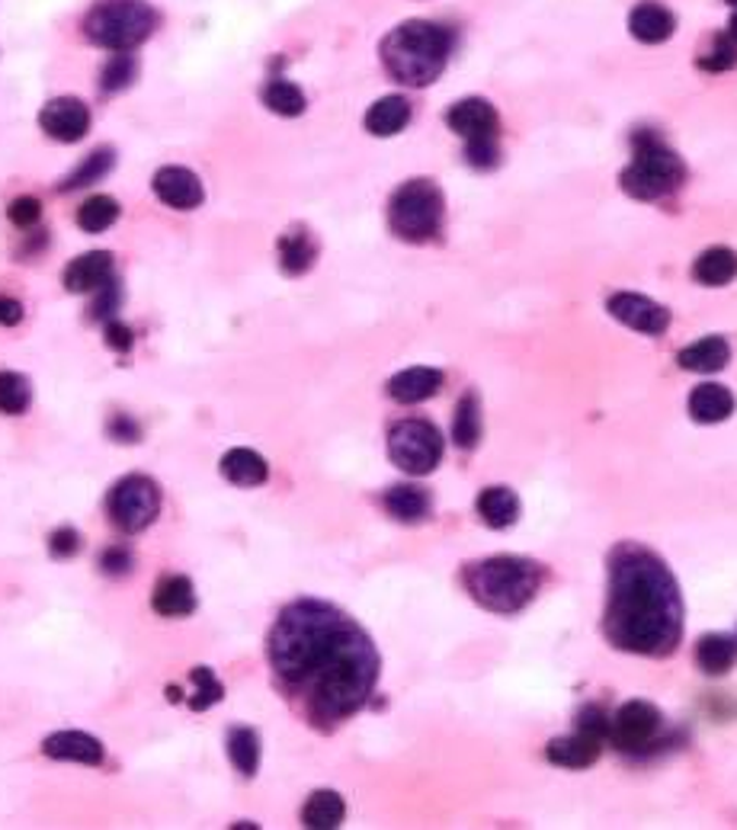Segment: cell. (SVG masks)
<instances>
[{
	"instance_id": "1",
	"label": "cell",
	"mask_w": 737,
	"mask_h": 830,
	"mask_svg": "<svg viewBox=\"0 0 737 830\" xmlns=\"http://www.w3.org/2000/svg\"><path fill=\"white\" fill-rule=\"evenodd\" d=\"M267 657L276 687L318 728H336L356 715L379 684L372 638L321 600H295L279 613Z\"/></svg>"
},
{
	"instance_id": "2",
	"label": "cell",
	"mask_w": 737,
	"mask_h": 830,
	"mask_svg": "<svg viewBox=\"0 0 737 830\" xmlns=\"http://www.w3.org/2000/svg\"><path fill=\"white\" fill-rule=\"evenodd\" d=\"M603 631L612 648L668 657L683 638V597L668 561L638 542L609 552Z\"/></svg>"
},
{
	"instance_id": "3",
	"label": "cell",
	"mask_w": 737,
	"mask_h": 830,
	"mask_svg": "<svg viewBox=\"0 0 737 830\" xmlns=\"http://www.w3.org/2000/svg\"><path fill=\"white\" fill-rule=\"evenodd\" d=\"M462 584L478 606L500 616H513L536 600L542 587V564L520 554H494L466 564Z\"/></svg>"
},
{
	"instance_id": "4",
	"label": "cell",
	"mask_w": 737,
	"mask_h": 830,
	"mask_svg": "<svg viewBox=\"0 0 737 830\" xmlns=\"http://www.w3.org/2000/svg\"><path fill=\"white\" fill-rule=\"evenodd\" d=\"M453 52V33L430 20H407L382 42V65L407 87L433 84Z\"/></svg>"
},
{
	"instance_id": "5",
	"label": "cell",
	"mask_w": 737,
	"mask_h": 830,
	"mask_svg": "<svg viewBox=\"0 0 737 830\" xmlns=\"http://www.w3.org/2000/svg\"><path fill=\"white\" fill-rule=\"evenodd\" d=\"M686 180V164L658 136H635V157L622 170V190L632 200L655 203L676 193Z\"/></svg>"
},
{
	"instance_id": "6",
	"label": "cell",
	"mask_w": 737,
	"mask_h": 830,
	"mask_svg": "<svg viewBox=\"0 0 737 830\" xmlns=\"http://www.w3.org/2000/svg\"><path fill=\"white\" fill-rule=\"evenodd\" d=\"M157 29V13L144 0H106L84 20V33L93 46L113 52H132Z\"/></svg>"
},
{
	"instance_id": "7",
	"label": "cell",
	"mask_w": 737,
	"mask_h": 830,
	"mask_svg": "<svg viewBox=\"0 0 737 830\" xmlns=\"http://www.w3.org/2000/svg\"><path fill=\"white\" fill-rule=\"evenodd\" d=\"M443 215H446V200L433 180H407L395 190L389 203L392 231L410 244H423L436 238L443 228Z\"/></svg>"
},
{
	"instance_id": "8",
	"label": "cell",
	"mask_w": 737,
	"mask_h": 830,
	"mask_svg": "<svg viewBox=\"0 0 737 830\" xmlns=\"http://www.w3.org/2000/svg\"><path fill=\"white\" fill-rule=\"evenodd\" d=\"M389 456L407 475H430L443 459V433L423 417H407L389 433Z\"/></svg>"
},
{
	"instance_id": "9",
	"label": "cell",
	"mask_w": 737,
	"mask_h": 830,
	"mask_svg": "<svg viewBox=\"0 0 737 830\" xmlns=\"http://www.w3.org/2000/svg\"><path fill=\"white\" fill-rule=\"evenodd\" d=\"M106 513L113 526H119L123 533H141L161 513V487L144 475H129L119 485H113L106 497Z\"/></svg>"
},
{
	"instance_id": "10",
	"label": "cell",
	"mask_w": 737,
	"mask_h": 830,
	"mask_svg": "<svg viewBox=\"0 0 737 830\" xmlns=\"http://www.w3.org/2000/svg\"><path fill=\"white\" fill-rule=\"evenodd\" d=\"M661 731H664V715L651 702L632 699L609 718L606 741H612L622 754H641L661 741Z\"/></svg>"
},
{
	"instance_id": "11",
	"label": "cell",
	"mask_w": 737,
	"mask_h": 830,
	"mask_svg": "<svg viewBox=\"0 0 737 830\" xmlns=\"http://www.w3.org/2000/svg\"><path fill=\"white\" fill-rule=\"evenodd\" d=\"M609 315L615 321H622L632 331H641L648 337H658L671 328V311L658 302H651L648 295H635V292H619L606 302Z\"/></svg>"
},
{
	"instance_id": "12",
	"label": "cell",
	"mask_w": 737,
	"mask_h": 830,
	"mask_svg": "<svg viewBox=\"0 0 737 830\" xmlns=\"http://www.w3.org/2000/svg\"><path fill=\"white\" fill-rule=\"evenodd\" d=\"M39 126L49 139L55 141H80L90 129V110L84 100L77 97H59V100H49L39 113Z\"/></svg>"
},
{
	"instance_id": "13",
	"label": "cell",
	"mask_w": 737,
	"mask_h": 830,
	"mask_svg": "<svg viewBox=\"0 0 737 830\" xmlns=\"http://www.w3.org/2000/svg\"><path fill=\"white\" fill-rule=\"evenodd\" d=\"M446 126L462 136L466 141L478 139H497V129H500V119H497V110L481 100V97H469V100H459L449 113H446Z\"/></svg>"
},
{
	"instance_id": "14",
	"label": "cell",
	"mask_w": 737,
	"mask_h": 830,
	"mask_svg": "<svg viewBox=\"0 0 737 830\" xmlns=\"http://www.w3.org/2000/svg\"><path fill=\"white\" fill-rule=\"evenodd\" d=\"M154 187V196L170 208H180V212H190V208L202 206L205 193H202V180L187 170V167H161L151 180Z\"/></svg>"
},
{
	"instance_id": "15",
	"label": "cell",
	"mask_w": 737,
	"mask_h": 830,
	"mask_svg": "<svg viewBox=\"0 0 737 830\" xmlns=\"http://www.w3.org/2000/svg\"><path fill=\"white\" fill-rule=\"evenodd\" d=\"M600 751H603V738L594 735V731L577 728L568 738L548 741L545 757L555 763V766H564V769H587V766H594V763L600 761Z\"/></svg>"
},
{
	"instance_id": "16",
	"label": "cell",
	"mask_w": 737,
	"mask_h": 830,
	"mask_svg": "<svg viewBox=\"0 0 737 830\" xmlns=\"http://www.w3.org/2000/svg\"><path fill=\"white\" fill-rule=\"evenodd\" d=\"M65 289L74 295L84 292H97L113 279V254L110 251H90L80 254L77 260H71L65 270Z\"/></svg>"
},
{
	"instance_id": "17",
	"label": "cell",
	"mask_w": 737,
	"mask_h": 830,
	"mask_svg": "<svg viewBox=\"0 0 737 830\" xmlns=\"http://www.w3.org/2000/svg\"><path fill=\"white\" fill-rule=\"evenodd\" d=\"M276 251H279V267H282L285 277H302V273H308V270L315 267V260H318V241H315V234H312L305 225L289 228V231L279 238Z\"/></svg>"
},
{
	"instance_id": "18",
	"label": "cell",
	"mask_w": 737,
	"mask_h": 830,
	"mask_svg": "<svg viewBox=\"0 0 737 830\" xmlns=\"http://www.w3.org/2000/svg\"><path fill=\"white\" fill-rule=\"evenodd\" d=\"M628 29H632V36H635L638 42H645V46H658V42H668V39L673 36V29H676V16H673L664 3H658V0H645V3H638V7L628 13Z\"/></svg>"
},
{
	"instance_id": "19",
	"label": "cell",
	"mask_w": 737,
	"mask_h": 830,
	"mask_svg": "<svg viewBox=\"0 0 737 830\" xmlns=\"http://www.w3.org/2000/svg\"><path fill=\"white\" fill-rule=\"evenodd\" d=\"M42 754L52 757V761L100 766L103 763V744L97 738L84 735V731H59V735H49L42 741Z\"/></svg>"
},
{
	"instance_id": "20",
	"label": "cell",
	"mask_w": 737,
	"mask_h": 830,
	"mask_svg": "<svg viewBox=\"0 0 737 830\" xmlns=\"http://www.w3.org/2000/svg\"><path fill=\"white\" fill-rule=\"evenodd\" d=\"M440 388H443V372L433 369V366L404 369V372H398V375L389 382V395H392L398 405H420V401L433 398Z\"/></svg>"
},
{
	"instance_id": "21",
	"label": "cell",
	"mask_w": 737,
	"mask_h": 830,
	"mask_svg": "<svg viewBox=\"0 0 737 830\" xmlns=\"http://www.w3.org/2000/svg\"><path fill=\"white\" fill-rule=\"evenodd\" d=\"M151 606L157 616L164 620H183L196 610V590L190 584V577H180V574H170L164 577L157 587H154V597H151Z\"/></svg>"
},
{
	"instance_id": "22",
	"label": "cell",
	"mask_w": 737,
	"mask_h": 830,
	"mask_svg": "<svg viewBox=\"0 0 737 830\" xmlns=\"http://www.w3.org/2000/svg\"><path fill=\"white\" fill-rule=\"evenodd\" d=\"M474 507H478L481 523L491 526V529H507V526H513L520 520V497H517V490H510V487L504 485L484 487L478 494Z\"/></svg>"
},
{
	"instance_id": "23",
	"label": "cell",
	"mask_w": 737,
	"mask_h": 830,
	"mask_svg": "<svg viewBox=\"0 0 737 830\" xmlns=\"http://www.w3.org/2000/svg\"><path fill=\"white\" fill-rule=\"evenodd\" d=\"M696 664L702 674L709 677H725L737 664V638L725 635V631H712L702 635L696 644Z\"/></svg>"
},
{
	"instance_id": "24",
	"label": "cell",
	"mask_w": 737,
	"mask_h": 830,
	"mask_svg": "<svg viewBox=\"0 0 737 830\" xmlns=\"http://www.w3.org/2000/svg\"><path fill=\"white\" fill-rule=\"evenodd\" d=\"M735 414V395L725 385L706 382L689 395V417L696 423H722Z\"/></svg>"
},
{
	"instance_id": "25",
	"label": "cell",
	"mask_w": 737,
	"mask_h": 830,
	"mask_svg": "<svg viewBox=\"0 0 737 830\" xmlns=\"http://www.w3.org/2000/svg\"><path fill=\"white\" fill-rule=\"evenodd\" d=\"M221 475L238 487H261L269 478L267 459L254 449H231L221 456Z\"/></svg>"
},
{
	"instance_id": "26",
	"label": "cell",
	"mask_w": 737,
	"mask_h": 830,
	"mask_svg": "<svg viewBox=\"0 0 737 830\" xmlns=\"http://www.w3.org/2000/svg\"><path fill=\"white\" fill-rule=\"evenodd\" d=\"M728 359H732V346H728L725 337H702V341L689 344L686 349H679V356H676V362L686 372H702V375L725 369Z\"/></svg>"
},
{
	"instance_id": "27",
	"label": "cell",
	"mask_w": 737,
	"mask_h": 830,
	"mask_svg": "<svg viewBox=\"0 0 737 830\" xmlns=\"http://www.w3.org/2000/svg\"><path fill=\"white\" fill-rule=\"evenodd\" d=\"M407 123H410V103L404 97H382L366 113V129L379 139L398 136Z\"/></svg>"
},
{
	"instance_id": "28",
	"label": "cell",
	"mask_w": 737,
	"mask_h": 830,
	"mask_svg": "<svg viewBox=\"0 0 737 830\" xmlns=\"http://www.w3.org/2000/svg\"><path fill=\"white\" fill-rule=\"evenodd\" d=\"M382 503L398 523H420L430 513V494L420 485H395L392 490H385Z\"/></svg>"
},
{
	"instance_id": "29",
	"label": "cell",
	"mask_w": 737,
	"mask_h": 830,
	"mask_svg": "<svg viewBox=\"0 0 737 830\" xmlns=\"http://www.w3.org/2000/svg\"><path fill=\"white\" fill-rule=\"evenodd\" d=\"M343 818H346V805H343V799H340L336 792H331V789L315 792V795L305 802V808H302V825L312 830L340 828Z\"/></svg>"
},
{
	"instance_id": "30",
	"label": "cell",
	"mask_w": 737,
	"mask_h": 830,
	"mask_svg": "<svg viewBox=\"0 0 737 830\" xmlns=\"http://www.w3.org/2000/svg\"><path fill=\"white\" fill-rule=\"evenodd\" d=\"M228 757L241 776H257L261 769V735L247 725H234L228 731Z\"/></svg>"
},
{
	"instance_id": "31",
	"label": "cell",
	"mask_w": 737,
	"mask_h": 830,
	"mask_svg": "<svg viewBox=\"0 0 737 830\" xmlns=\"http://www.w3.org/2000/svg\"><path fill=\"white\" fill-rule=\"evenodd\" d=\"M692 277L702 285H728L737 277V254L732 247H709L692 264Z\"/></svg>"
},
{
	"instance_id": "32",
	"label": "cell",
	"mask_w": 737,
	"mask_h": 830,
	"mask_svg": "<svg viewBox=\"0 0 737 830\" xmlns=\"http://www.w3.org/2000/svg\"><path fill=\"white\" fill-rule=\"evenodd\" d=\"M453 439L459 449H474L481 439V401L478 395L469 392L459 398L456 405V417H453Z\"/></svg>"
},
{
	"instance_id": "33",
	"label": "cell",
	"mask_w": 737,
	"mask_h": 830,
	"mask_svg": "<svg viewBox=\"0 0 737 830\" xmlns=\"http://www.w3.org/2000/svg\"><path fill=\"white\" fill-rule=\"evenodd\" d=\"M264 103L267 110H272L276 116H302L305 113V93L292 84V80H282V77H272L267 87H264Z\"/></svg>"
},
{
	"instance_id": "34",
	"label": "cell",
	"mask_w": 737,
	"mask_h": 830,
	"mask_svg": "<svg viewBox=\"0 0 737 830\" xmlns=\"http://www.w3.org/2000/svg\"><path fill=\"white\" fill-rule=\"evenodd\" d=\"M119 218V203L113 196H90L84 206L77 208V225L90 234H100L106 228H113Z\"/></svg>"
},
{
	"instance_id": "35",
	"label": "cell",
	"mask_w": 737,
	"mask_h": 830,
	"mask_svg": "<svg viewBox=\"0 0 737 830\" xmlns=\"http://www.w3.org/2000/svg\"><path fill=\"white\" fill-rule=\"evenodd\" d=\"M33 401V385L20 372H0V414H26Z\"/></svg>"
},
{
	"instance_id": "36",
	"label": "cell",
	"mask_w": 737,
	"mask_h": 830,
	"mask_svg": "<svg viewBox=\"0 0 737 830\" xmlns=\"http://www.w3.org/2000/svg\"><path fill=\"white\" fill-rule=\"evenodd\" d=\"M110 167H113V151H110V148H100V151H93V154H87V157L80 161V167L62 183V190H80V187H87V183H97L100 177L110 174Z\"/></svg>"
},
{
	"instance_id": "37",
	"label": "cell",
	"mask_w": 737,
	"mask_h": 830,
	"mask_svg": "<svg viewBox=\"0 0 737 830\" xmlns=\"http://www.w3.org/2000/svg\"><path fill=\"white\" fill-rule=\"evenodd\" d=\"M138 74V62H135L132 52H116L106 65H103V74H100V87L103 93H119L126 90Z\"/></svg>"
},
{
	"instance_id": "38",
	"label": "cell",
	"mask_w": 737,
	"mask_h": 830,
	"mask_svg": "<svg viewBox=\"0 0 737 830\" xmlns=\"http://www.w3.org/2000/svg\"><path fill=\"white\" fill-rule=\"evenodd\" d=\"M190 680H193L190 708L205 712V708H212L215 702H221V699H225V687L218 684V677H215V671H212V667H193V671H190Z\"/></svg>"
},
{
	"instance_id": "39",
	"label": "cell",
	"mask_w": 737,
	"mask_h": 830,
	"mask_svg": "<svg viewBox=\"0 0 737 830\" xmlns=\"http://www.w3.org/2000/svg\"><path fill=\"white\" fill-rule=\"evenodd\" d=\"M737 65V42L732 36H719L712 39V46L699 55V68L712 71V74H722V71H732Z\"/></svg>"
},
{
	"instance_id": "40",
	"label": "cell",
	"mask_w": 737,
	"mask_h": 830,
	"mask_svg": "<svg viewBox=\"0 0 737 830\" xmlns=\"http://www.w3.org/2000/svg\"><path fill=\"white\" fill-rule=\"evenodd\" d=\"M466 157H469L474 170H491V167L500 164V144H497V139L466 141Z\"/></svg>"
},
{
	"instance_id": "41",
	"label": "cell",
	"mask_w": 737,
	"mask_h": 830,
	"mask_svg": "<svg viewBox=\"0 0 737 830\" xmlns=\"http://www.w3.org/2000/svg\"><path fill=\"white\" fill-rule=\"evenodd\" d=\"M93 295H97V302H93V308H90V318H93V321L110 318V315L119 308V298H123V292H119V282H116V279H110V282H106L103 289H97Z\"/></svg>"
},
{
	"instance_id": "42",
	"label": "cell",
	"mask_w": 737,
	"mask_h": 830,
	"mask_svg": "<svg viewBox=\"0 0 737 830\" xmlns=\"http://www.w3.org/2000/svg\"><path fill=\"white\" fill-rule=\"evenodd\" d=\"M7 215H10V221H13L16 228H33V225L42 218V206H39V200H33V196H20V200L10 203Z\"/></svg>"
},
{
	"instance_id": "43",
	"label": "cell",
	"mask_w": 737,
	"mask_h": 830,
	"mask_svg": "<svg viewBox=\"0 0 737 830\" xmlns=\"http://www.w3.org/2000/svg\"><path fill=\"white\" fill-rule=\"evenodd\" d=\"M100 567H103L106 577H126V574L132 571V552H129L126 546H113V549L103 552Z\"/></svg>"
},
{
	"instance_id": "44",
	"label": "cell",
	"mask_w": 737,
	"mask_h": 830,
	"mask_svg": "<svg viewBox=\"0 0 737 830\" xmlns=\"http://www.w3.org/2000/svg\"><path fill=\"white\" fill-rule=\"evenodd\" d=\"M49 552L55 554V558H74V554L80 552V533L71 529V526L55 529L52 539H49Z\"/></svg>"
},
{
	"instance_id": "45",
	"label": "cell",
	"mask_w": 737,
	"mask_h": 830,
	"mask_svg": "<svg viewBox=\"0 0 737 830\" xmlns=\"http://www.w3.org/2000/svg\"><path fill=\"white\" fill-rule=\"evenodd\" d=\"M106 344H110V349H116V353H129L135 344L132 331L126 324H119V321H110L106 324Z\"/></svg>"
},
{
	"instance_id": "46",
	"label": "cell",
	"mask_w": 737,
	"mask_h": 830,
	"mask_svg": "<svg viewBox=\"0 0 737 830\" xmlns=\"http://www.w3.org/2000/svg\"><path fill=\"white\" fill-rule=\"evenodd\" d=\"M110 436H113V439H123V443H138L141 430H138V423H135L132 417L116 414L110 420Z\"/></svg>"
},
{
	"instance_id": "47",
	"label": "cell",
	"mask_w": 737,
	"mask_h": 830,
	"mask_svg": "<svg viewBox=\"0 0 737 830\" xmlns=\"http://www.w3.org/2000/svg\"><path fill=\"white\" fill-rule=\"evenodd\" d=\"M20 321H23V305L16 298H10V295H0V324L13 328Z\"/></svg>"
},
{
	"instance_id": "48",
	"label": "cell",
	"mask_w": 737,
	"mask_h": 830,
	"mask_svg": "<svg viewBox=\"0 0 737 830\" xmlns=\"http://www.w3.org/2000/svg\"><path fill=\"white\" fill-rule=\"evenodd\" d=\"M728 36H732V39H735V42H737V13H735V16H732V26H728Z\"/></svg>"
},
{
	"instance_id": "49",
	"label": "cell",
	"mask_w": 737,
	"mask_h": 830,
	"mask_svg": "<svg viewBox=\"0 0 737 830\" xmlns=\"http://www.w3.org/2000/svg\"><path fill=\"white\" fill-rule=\"evenodd\" d=\"M725 3H737V0H725Z\"/></svg>"
}]
</instances>
